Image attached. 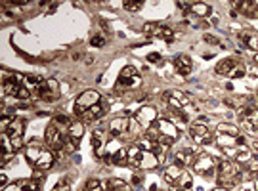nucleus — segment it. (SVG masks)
Segmentation results:
<instances>
[{
  "label": "nucleus",
  "instance_id": "f257e3e1",
  "mask_svg": "<svg viewBox=\"0 0 258 191\" xmlns=\"http://www.w3.org/2000/svg\"><path fill=\"white\" fill-rule=\"evenodd\" d=\"M25 159L34 170L46 172L54 166L56 153L48 146H44L42 142L32 140L29 144H25Z\"/></svg>",
  "mask_w": 258,
  "mask_h": 191
},
{
  "label": "nucleus",
  "instance_id": "f03ea898",
  "mask_svg": "<svg viewBox=\"0 0 258 191\" xmlns=\"http://www.w3.org/2000/svg\"><path fill=\"white\" fill-rule=\"evenodd\" d=\"M146 136H148L153 144L170 148L172 144H176V142L180 140V130H178V126L172 122L170 118L159 117L148 130H146Z\"/></svg>",
  "mask_w": 258,
  "mask_h": 191
},
{
  "label": "nucleus",
  "instance_id": "7ed1b4c3",
  "mask_svg": "<svg viewBox=\"0 0 258 191\" xmlns=\"http://www.w3.org/2000/svg\"><path fill=\"white\" fill-rule=\"evenodd\" d=\"M190 138L194 142L195 146H212L214 144V132L210 128L204 124V120H197V122H192L190 128Z\"/></svg>",
  "mask_w": 258,
  "mask_h": 191
},
{
  "label": "nucleus",
  "instance_id": "20e7f679",
  "mask_svg": "<svg viewBox=\"0 0 258 191\" xmlns=\"http://www.w3.org/2000/svg\"><path fill=\"white\" fill-rule=\"evenodd\" d=\"M216 74H220V76H228V78H243L245 74H247V67L243 64H239L237 60L234 58H226V60H222L220 64L214 67Z\"/></svg>",
  "mask_w": 258,
  "mask_h": 191
},
{
  "label": "nucleus",
  "instance_id": "39448f33",
  "mask_svg": "<svg viewBox=\"0 0 258 191\" xmlns=\"http://www.w3.org/2000/svg\"><path fill=\"white\" fill-rule=\"evenodd\" d=\"M65 136H67V132L62 130V128L52 120V122L48 124V128H46V132H44V144L52 149V151H56V153H60V151L64 153Z\"/></svg>",
  "mask_w": 258,
  "mask_h": 191
},
{
  "label": "nucleus",
  "instance_id": "423d86ee",
  "mask_svg": "<svg viewBox=\"0 0 258 191\" xmlns=\"http://www.w3.org/2000/svg\"><path fill=\"white\" fill-rule=\"evenodd\" d=\"M142 86V76L138 74L136 67L126 65L122 67V71L117 78V90H136Z\"/></svg>",
  "mask_w": 258,
  "mask_h": 191
},
{
  "label": "nucleus",
  "instance_id": "0eeeda50",
  "mask_svg": "<svg viewBox=\"0 0 258 191\" xmlns=\"http://www.w3.org/2000/svg\"><path fill=\"white\" fill-rule=\"evenodd\" d=\"M197 176H203V178H212L216 174V168H218V159H214L212 155H206V153H201L197 155L194 166Z\"/></svg>",
  "mask_w": 258,
  "mask_h": 191
},
{
  "label": "nucleus",
  "instance_id": "6e6552de",
  "mask_svg": "<svg viewBox=\"0 0 258 191\" xmlns=\"http://www.w3.org/2000/svg\"><path fill=\"white\" fill-rule=\"evenodd\" d=\"M111 104H113V98H102V102H100L98 106L82 111V113L78 115V118H80L82 122H96V120H100V118H104L108 115Z\"/></svg>",
  "mask_w": 258,
  "mask_h": 191
},
{
  "label": "nucleus",
  "instance_id": "1a4fd4ad",
  "mask_svg": "<svg viewBox=\"0 0 258 191\" xmlns=\"http://www.w3.org/2000/svg\"><path fill=\"white\" fill-rule=\"evenodd\" d=\"M34 96L36 98H40L44 102H48V104H52L56 100H60V96H62V88H60V82L56 80V78H48V80H42L38 88L34 90Z\"/></svg>",
  "mask_w": 258,
  "mask_h": 191
},
{
  "label": "nucleus",
  "instance_id": "9d476101",
  "mask_svg": "<svg viewBox=\"0 0 258 191\" xmlns=\"http://www.w3.org/2000/svg\"><path fill=\"white\" fill-rule=\"evenodd\" d=\"M111 140V134L109 130H104V128H96L92 132V151L98 159H108L106 155V148H108V142Z\"/></svg>",
  "mask_w": 258,
  "mask_h": 191
},
{
  "label": "nucleus",
  "instance_id": "9b49d317",
  "mask_svg": "<svg viewBox=\"0 0 258 191\" xmlns=\"http://www.w3.org/2000/svg\"><path fill=\"white\" fill-rule=\"evenodd\" d=\"M162 102L166 104V106L174 109V111H182L184 107L190 106V96L182 92V90H166L164 94H162Z\"/></svg>",
  "mask_w": 258,
  "mask_h": 191
},
{
  "label": "nucleus",
  "instance_id": "f8f14e48",
  "mask_svg": "<svg viewBox=\"0 0 258 191\" xmlns=\"http://www.w3.org/2000/svg\"><path fill=\"white\" fill-rule=\"evenodd\" d=\"M100 102H102L100 92H96V90H84L82 94L76 98V102H75V117H78L86 109L98 106Z\"/></svg>",
  "mask_w": 258,
  "mask_h": 191
},
{
  "label": "nucleus",
  "instance_id": "ddd939ff",
  "mask_svg": "<svg viewBox=\"0 0 258 191\" xmlns=\"http://www.w3.org/2000/svg\"><path fill=\"white\" fill-rule=\"evenodd\" d=\"M144 32L150 36V38H161L164 42H174V32L170 27H164L161 23H146L144 25Z\"/></svg>",
  "mask_w": 258,
  "mask_h": 191
},
{
  "label": "nucleus",
  "instance_id": "4468645a",
  "mask_svg": "<svg viewBox=\"0 0 258 191\" xmlns=\"http://www.w3.org/2000/svg\"><path fill=\"white\" fill-rule=\"evenodd\" d=\"M245 168L236 162L234 159H218V168H216V178L218 176H241L243 178Z\"/></svg>",
  "mask_w": 258,
  "mask_h": 191
},
{
  "label": "nucleus",
  "instance_id": "2eb2a0df",
  "mask_svg": "<svg viewBox=\"0 0 258 191\" xmlns=\"http://www.w3.org/2000/svg\"><path fill=\"white\" fill-rule=\"evenodd\" d=\"M134 118L140 122L144 130H148V128H150L151 124L159 118V113H157V109H155L153 106H144L134 113Z\"/></svg>",
  "mask_w": 258,
  "mask_h": 191
},
{
  "label": "nucleus",
  "instance_id": "dca6fc26",
  "mask_svg": "<svg viewBox=\"0 0 258 191\" xmlns=\"http://www.w3.org/2000/svg\"><path fill=\"white\" fill-rule=\"evenodd\" d=\"M130 120H132V117H128L126 113H122V115H118V117L111 118L108 124V130L111 136H115V138H120L126 130H128L130 126Z\"/></svg>",
  "mask_w": 258,
  "mask_h": 191
},
{
  "label": "nucleus",
  "instance_id": "f3484780",
  "mask_svg": "<svg viewBox=\"0 0 258 191\" xmlns=\"http://www.w3.org/2000/svg\"><path fill=\"white\" fill-rule=\"evenodd\" d=\"M195 159H197V149L195 148H178L174 151V162L180 166H194Z\"/></svg>",
  "mask_w": 258,
  "mask_h": 191
},
{
  "label": "nucleus",
  "instance_id": "a211bd4d",
  "mask_svg": "<svg viewBox=\"0 0 258 191\" xmlns=\"http://www.w3.org/2000/svg\"><path fill=\"white\" fill-rule=\"evenodd\" d=\"M232 6H236V10L241 12L245 18L258 22V4L256 2H250V0H236V2H232Z\"/></svg>",
  "mask_w": 258,
  "mask_h": 191
},
{
  "label": "nucleus",
  "instance_id": "6ab92c4d",
  "mask_svg": "<svg viewBox=\"0 0 258 191\" xmlns=\"http://www.w3.org/2000/svg\"><path fill=\"white\" fill-rule=\"evenodd\" d=\"M174 69H176V73L178 74L188 76V74L192 73V69H194V62H192V58H190V56H186V54L176 56V58H174Z\"/></svg>",
  "mask_w": 258,
  "mask_h": 191
},
{
  "label": "nucleus",
  "instance_id": "aec40b11",
  "mask_svg": "<svg viewBox=\"0 0 258 191\" xmlns=\"http://www.w3.org/2000/svg\"><path fill=\"white\" fill-rule=\"evenodd\" d=\"M161 162L159 159L155 157V153L153 151H144L142 149V157H140V162H138V168L136 170H153L157 168Z\"/></svg>",
  "mask_w": 258,
  "mask_h": 191
},
{
  "label": "nucleus",
  "instance_id": "412c9836",
  "mask_svg": "<svg viewBox=\"0 0 258 191\" xmlns=\"http://www.w3.org/2000/svg\"><path fill=\"white\" fill-rule=\"evenodd\" d=\"M184 172V166H180V164H176V162H172V164H168L166 168L162 170V180L166 182L168 186H174L176 182H178V178L182 176Z\"/></svg>",
  "mask_w": 258,
  "mask_h": 191
},
{
  "label": "nucleus",
  "instance_id": "4be33fe9",
  "mask_svg": "<svg viewBox=\"0 0 258 191\" xmlns=\"http://www.w3.org/2000/svg\"><path fill=\"white\" fill-rule=\"evenodd\" d=\"M144 134H146V130L142 128V124L138 122V120H136V118L132 117L128 130H126V132L120 136V140H124V142H134V140H140Z\"/></svg>",
  "mask_w": 258,
  "mask_h": 191
},
{
  "label": "nucleus",
  "instance_id": "5701e85b",
  "mask_svg": "<svg viewBox=\"0 0 258 191\" xmlns=\"http://www.w3.org/2000/svg\"><path fill=\"white\" fill-rule=\"evenodd\" d=\"M239 38H241V42L245 44L248 50L258 54V32L256 31H241L239 32Z\"/></svg>",
  "mask_w": 258,
  "mask_h": 191
},
{
  "label": "nucleus",
  "instance_id": "b1692460",
  "mask_svg": "<svg viewBox=\"0 0 258 191\" xmlns=\"http://www.w3.org/2000/svg\"><path fill=\"white\" fill-rule=\"evenodd\" d=\"M109 159L115 166H128V148H118L117 151L111 153Z\"/></svg>",
  "mask_w": 258,
  "mask_h": 191
},
{
  "label": "nucleus",
  "instance_id": "393cba45",
  "mask_svg": "<svg viewBox=\"0 0 258 191\" xmlns=\"http://www.w3.org/2000/svg\"><path fill=\"white\" fill-rule=\"evenodd\" d=\"M82 136H84V122H82V120H73V124L67 130V138L80 142Z\"/></svg>",
  "mask_w": 258,
  "mask_h": 191
},
{
  "label": "nucleus",
  "instance_id": "a878e982",
  "mask_svg": "<svg viewBox=\"0 0 258 191\" xmlns=\"http://www.w3.org/2000/svg\"><path fill=\"white\" fill-rule=\"evenodd\" d=\"M241 176H218L216 178V184H218V188H224V190H234L236 186L241 184Z\"/></svg>",
  "mask_w": 258,
  "mask_h": 191
},
{
  "label": "nucleus",
  "instance_id": "bb28decb",
  "mask_svg": "<svg viewBox=\"0 0 258 191\" xmlns=\"http://www.w3.org/2000/svg\"><path fill=\"white\" fill-rule=\"evenodd\" d=\"M216 132H218V134H228V136H241V134H243V132L239 130V126L232 124V122H220V124L216 126Z\"/></svg>",
  "mask_w": 258,
  "mask_h": 191
},
{
  "label": "nucleus",
  "instance_id": "cd10ccee",
  "mask_svg": "<svg viewBox=\"0 0 258 191\" xmlns=\"http://www.w3.org/2000/svg\"><path fill=\"white\" fill-rule=\"evenodd\" d=\"M210 12H212V8L204 2H192V14L197 18H206V16H210Z\"/></svg>",
  "mask_w": 258,
  "mask_h": 191
},
{
  "label": "nucleus",
  "instance_id": "c85d7f7f",
  "mask_svg": "<svg viewBox=\"0 0 258 191\" xmlns=\"http://www.w3.org/2000/svg\"><path fill=\"white\" fill-rule=\"evenodd\" d=\"M82 191H109L108 180L102 182V180H98V178H90V180L84 184V190Z\"/></svg>",
  "mask_w": 258,
  "mask_h": 191
},
{
  "label": "nucleus",
  "instance_id": "c756f323",
  "mask_svg": "<svg viewBox=\"0 0 258 191\" xmlns=\"http://www.w3.org/2000/svg\"><path fill=\"white\" fill-rule=\"evenodd\" d=\"M140 157H142V149L134 144V146H130L128 148V166L132 168H138V162H140Z\"/></svg>",
  "mask_w": 258,
  "mask_h": 191
},
{
  "label": "nucleus",
  "instance_id": "7c9ffc66",
  "mask_svg": "<svg viewBox=\"0 0 258 191\" xmlns=\"http://www.w3.org/2000/svg\"><path fill=\"white\" fill-rule=\"evenodd\" d=\"M108 188L109 191H132V188H130L128 184L124 180H120V178H109Z\"/></svg>",
  "mask_w": 258,
  "mask_h": 191
},
{
  "label": "nucleus",
  "instance_id": "2f4dec72",
  "mask_svg": "<svg viewBox=\"0 0 258 191\" xmlns=\"http://www.w3.org/2000/svg\"><path fill=\"white\" fill-rule=\"evenodd\" d=\"M23 128H25V122H23L22 118H14L10 130H8L10 138H23Z\"/></svg>",
  "mask_w": 258,
  "mask_h": 191
},
{
  "label": "nucleus",
  "instance_id": "473e14b6",
  "mask_svg": "<svg viewBox=\"0 0 258 191\" xmlns=\"http://www.w3.org/2000/svg\"><path fill=\"white\" fill-rule=\"evenodd\" d=\"M250 159H252V151H250V149L245 146V148H241L239 151H237V155H236V159H234V160H236V162H239L241 166H245V164H247Z\"/></svg>",
  "mask_w": 258,
  "mask_h": 191
},
{
  "label": "nucleus",
  "instance_id": "72a5a7b5",
  "mask_svg": "<svg viewBox=\"0 0 258 191\" xmlns=\"http://www.w3.org/2000/svg\"><path fill=\"white\" fill-rule=\"evenodd\" d=\"M243 168H245V172H247L248 176H254V178H258V157L252 155V159L248 160Z\"/></svg>",
  "mask_w": 258,
  "mask_h": 191
},
{
  "label": "nucleus",
  "instance_id": "f704fd0d",
  "mask_svg": "<svg viewBox=\"0 0 258 191\" xmlns=\"http://www.w3.org/2000/svg\"><path fill=\"white\" fill-rule=\"evenodd\" d=\"M151 151L155 153V157H157V159H159V162L162 164V162H164V159H166V153H168V148H166V146H159V144H155Z\"/></svg>",
  "mask_w": 258,
  "mask_h": 191
},
{
  "label": "nucleus",
  "instance_id": "c9c22d12",
  "mask_svg": "<svg viewBox=\"0 0 258 191\" xmlns=\"http://www.w3.org/2000/svg\"><path fill=\"white\" fill-rule=\"evenodd\" d=\"M142 6H144V2H132V0H126V2H122V8L128 12H140Z\"/></svg>",
  "mask_w": 258,
  "mask_h": 191
},
{
  "label": "nucleus",
  "instance_id": "e433bc0d",
  "mask_svg": "<svg viewBox=\"0 0 258 191\" xmlns=\"http://www.w3.org/2000/svg\"><path fill=\"white\" fill-rule=\"evenodd\" d=\"M52 191H71V184H69V180H60Z\"/></svg>",
  "mask_w": 258,
  "mask_h": 191
},
{
  "label": "nucleus",
  "instance_id": "4c0bfd02",
  "mask_svg": "<svg viewBox=\"0 0 258 191\" xmlns=\"http://www.w3.org/2000/svg\"><path fill=\"white\" fill-rule=\"evenodd\" d=\"M90 44H92L94 48H102V46H106V38H104L102 34H96L94 38H90Z\"/></svg>",
  "mask_w": 258,
  "mask_h": 191
},
{
  "label": "nucleus",
  "instance_id": "58836bf2",
  "mask_svg": "<svg viewBox=\"0 0 258 191\" xmlns=\"http://www.w3.org/2000/svg\"><path fill=\"white\" fill-rule=\"evenodd\" d=\"M148 62H151V64H161V54L157 52L148 54Z\"/></svg>",
  "mask_w": 258,
  "mask_h": 191
},
{
  "label": "nucleus",
  "instance_id": "ea45409f",
  "mask_svg": "<svg viewBox=\"0 0 258 191\" xmlns=\"http://www.w3.org/2000/svg\"><path fill=\"white\" fill-rule=\"evenodd\" d=\"M241 191H254V184H252V180L243 182V186H241Z\"/></svg>",
  "mask_w": 258,
  "mask_h": 191
},
{
  "label": "nucleus",
  "instance_id": "a19ab883",
  "mask_svg": "<svg viewBox=\"0 0 258 191\" xmlns=\"http://www.w3.org/2000/svg\"><path fill=\"white\" fill-rule=\"evenodd\" d=\"M178 8L188 14V12H192V2H178Z\"/></svg>",
  "mask_w": 258,
  "mask_h": 191
},
{
  "label": "nucleus",
  "instance_id": "79ce46f5",
  "mask_svg": "<svg viewBox=\"0 0 258 191\" xmlns=\"http://www.w3.org/2000/svg\"><path fill=\"white\" fill-rule=\"evenodd\" d=\"M248 149H250L252 153H258V140L256 138H252L248 142Z\"/></svg>",
  "mask_w": 258,
  "mask_h": 191
},
{
  "label": "nucleus",
  "instance_id": "37998d69",
  "mask_svg": "<svg viewBox=\"0 0 258 191\" xmlns=\"http://www.w3.org/2000/svg\"><path fill=\"white\" fill-rule=\"evenodd\" d=\"M2 191H27V190H23L22 186H18V184H12L10 188H6V190H2Z\"/></svg>",
  "mask_w": 258,
  "mask_h": 191
},
{
  "label": "nucleus",
  "instance_id": "c03bdc74",
  "mask_svg": "<svg viewBox=\"0 0 258 191\" xmlns=\"http://www.w3.org/2000/svg\"><path fill=\"white\" fill-rule=\"evenodd\" d=\"M204 40H206V42L218 44V38H216V36H210V34H204Z\"/></svg>",
  "mask_w": 258,
  "mask_h": 191
},
{
  "label": "nucleus",
  "instance_id": "a18cd8bd",
  "mask_svg": "<svg viewBox=\"0 0 258 191\" xmlns=\"http://www.w3.org/2000/svg\"><path fill=\"white\" fill-rule=\"evenodd\" d=\"M150 191H166V190H164V188H161V186H159V184H151Z\"/></svg>",
  "mask_w": 258,
  "mask_h": 191
},
{
  "label": "nucleus",
  "instance_id": "49530a36",
  "mask_svg": "<svg viewBox=\"0 0 258 191\" xmlns=\"http://www.w3.org/2000/svg\"><path fill=\"white\" fill-rule=\"evenodd\" d=\"M132 184H134V186H140V184H142V176L134 174V176H132Z\"/></svg>",
  "mask_w": 258,
  "mask_h": 191
},
{
  "label": "nucleus",
  "instance_id": "de8ad7c7",
  "mask_svg": "<svg viewBox=\"0 0 258 191\" xmlns=\"http://www.w3.org/2000/svg\"><path fill=\"white\" fill-rule=\"evenodd\" d=\"M56 8H58V4H56V2H54V4H52V6H50V10H48V12H50V14H54V12H56Z\"/></svg>",
  "mask_w": 258,
  "mask_h": 191
},
{
  "label": "nucleus",
  "instance_id": "09e8293b",
  "mask_svg": "<svg viewBox=\"0 0 258 191\" xmlns=\"http://www.w3.org/2000/svg\"><path fill=\"white\" fill-rule=\"evenodd\" d=\"M212 191H230V190H224V188H214Z\"/></svg>",
  "mask_w": 258,
  "mask_h": 191
},
{
  "label": "nucleus",
  "instance_id": "8fccbe9b",
  "mask_svg": "<svg viewBox=\"0 0 258 191\" xmlns=\"http://www.w3.org/2000/svg\"><path fill=\"white\" fill-rule=\"evenodd\" d=\"M254 62L258 64V54H254Z\"/></svg>",
  "mask_w": 258,
  "mask_h": 191
}]
</instances>
